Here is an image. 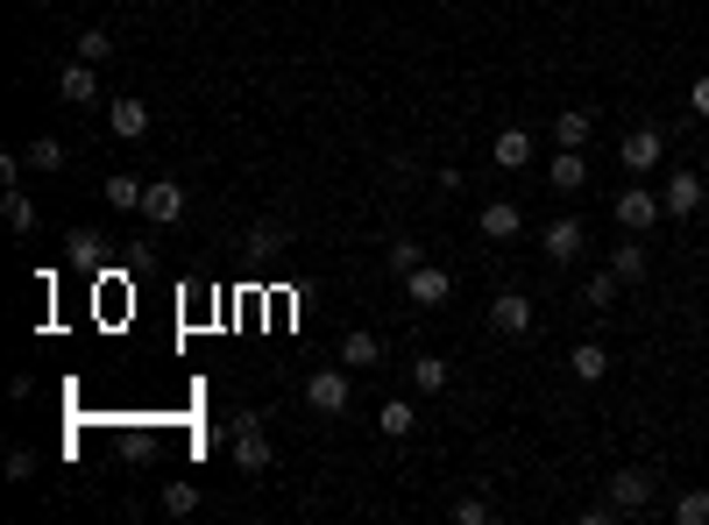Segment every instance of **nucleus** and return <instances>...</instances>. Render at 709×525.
I'll return each instance as SVG.
<instances>
[{
  "label": "nucleus",
  "mask_w": 709,
  "mask_h": 525,
  "mask_svg": "<svg viewBox=\"0 0 709 525\" xmlns=\"http://www.w3.org/2000/svg\"><path fill=\"white\" fill-rule=\"evenodd\" d=\"M8 476H14V483H28V476H36V455H28V447H14V455H8Z\"/></svg>",
  "instance_id": "473e14b6"
},
{
  "label": "nucleus",
  "mask_w": 709,
  "mask_h": 525,
  "mask_svg": "<svg viewBox=\"0 0 709 525\" xmlns=\"http://www.w3.org/2000/svg\"><path fill=\"white\" fill-rule=\"evenodd\" d=\"M384 363V341L369 334V327H355V334H341V369H376Z\"/></svg>",
  "instance_id": "f8f14e48"
},
{
  "label": "nucleus",
  "mask_w": 709,
  "mask_h": 525,
  "mask_svg": "<svg viewBox=\"0 0 709 525\" xmlns=\"http://www.w3.org/2000/svg\"><path fill=\"white\" fill-rule=\"evenodd\" d=\"M0 206H8V228H22V235L36 228V206H28V192H14V185H8V199H0Z\"/></svg>",
  "instance_id": "cd10ccee"
},
{
  "label": "nucleus",
  "mask_w": 709,
  "mask_h": 525,
  "mask_svg": "<svg viewBox=\"0 0 709 525\" xmlns=\"http://www.w3.org/2000/svg\"><path fill=\"white\" fill-rule=\"evenodd\" d=\"M163 512H171V518H192V512H199V490H192V483H171V490H163Z\"/></svg>",
  "instance_id": "bb28decb"
},
{
  "label": "nucleus",
  "mask_w": 709,
  "mask_h": 525,
  "mask_svg": "<svg viewBox=\"0 0 709 525\" xmlns=\"http://www.w3.org/2000/svg\"><path fill=\"white\" fill-rule=\"evenodd\" d=\"M22 157L36 163V171H65V142H57V135H36V142H28Z\"/></svg>",
  "instance_id": "aec40b11"
},
{
  "label": "nucleus",
  "mask_w": 709,
  "mask_h": 525,
  "mask_svg": "<svg viewBox=\"0 0 709 525\" xmlns=\"http://www.w3.org/2000/svg\"><path fill=\"white\" fill-rule=\"evenodd\" d=\"M582 142H590V114H582V107L553 114V149H582Z\"/></svg>",
  "instance_id": "a211bd4d"
},
{
  "label": "nucleus",
  "mask_w": 709,
  "mask_h": 525,
  "mask_svg": "<svg viewBox=\"0 0 709 525\" xmlns=\"http://www.w3.org/2000/svg\"><path fill=\"white\" fill-rule=\"evenodd\" d=\"M235 461H241V469H270V433H263V419H255V412L235 419Z\"/></svg>",
  "instance_id": "7ed1b4c3"
},
{
  "label": "nucleus",
  "mask_w": 709,
  "mask_h": 525,
  "mask_svg": "<svg viewBox=\"0 0 709 525\" xmlns=\"http://www.w3.org/2000/svg\"><path fill=\"white\" fill-rule=\"evenodd\" d=\"M617 284H625V277H617V270H603V277H590V284H582V298H590L596 312H610V306H617Z\"/></svg>",
  "instance_id": "412c9836"
},
{
  "label": "nucleus",
  "mask_w": 709,
  "mask_h": 525,
  "mask_svg": "<svg viewBox=\"0 0 709 525\" xmlns=\"http://www.w3.org/2000/svg\"><path fill=\"white\" fill-rule=\"evenodd\" d=\"M455 518H461V525H490V518H496V504H490V498H461V504H455Z\"/></svg>",
  "instance_id": "2f4dec72"
},
{
  "label": "nucleus",
  "mask_w": 709,
  "mask_h": 525,
  "mask_svg": "<svg viewBox=\"0 0 709 525\" xmlns=\"http://www.w3.org/2000/svg\"><path fill=\"white\" fill-rule=\"evenodd\" d=\"M674 525H709V490H688V498H674Z\"/></svg>",
  "instance_id": "5701e85b"
},
{
  "label": "nucleus",
  "mask_w": 709,
  "mask_h": 525,
  "mask_svg": "<svg viewBox=\"0 0 709 525\" xmlns=\"http://www.w3.org/2000/svg\"><path fill=\"white\" fill-rule=\"evenodd\" d=\"M79 57H85V65H107V57H114V36H107V28H85V36H79Z\"/></svg>",
  "instance_id": "393cba45"
},
{
  "label": "nucleus",
  "mask_w": 709,
  "mask_h": 525,
  "mask_svg": "<svg viewBox=\"0 0 709 525\" xmlns=\"http://www.w3.org/2000/svg\"><path fill=\"white\" fill-rule=\"evenodd\" d=\"M610 270H617V277H625V284H639V277H645V249H639V242L610 249Z\"/></svg>",
  "instance_id": "4be33fe9"
},
{
  "label": "nucleus",
  "mask_w": 709,
  "mask_h": 525,
  "mask_svg": "<svg viewBox=\"0 0 709 525\" xmlns=\"http://www.w3.org/2000/svg\"><path fill=\"white\" fill-rule=\"evenodd\" d=\"M617 157H625V171H653V163L667 157V135L660 128H631L625 142H617Z\"/></svg>",
  "instance_id": "20e7f679"
},
{
  "label": "nucleus",
  "mask_w": 709,
  "mask_h": 525,
  "mask_svg": "<svg viewBox=\"0 0 709 525\" xmlns=\"http://www.w3.org/2000/svg\"><path fill=\"white\" fill-rule=\"evenodd\" d=\"M476 228L490 235V242H518L525 214H518V206H511V199H490V206H482V220H476Z\"/></svg>",
  "instance_id": "9d476101"
},
{
  "label": "nucleus",
  "mask_w": 709,
  "mask_h": 525,
  "mask_svg": "<svg viewBox=\"0 0 709 525\" xmlns=\"http://www.w3.org/2000/svg\"><path fill=\"white\" fill-rule=\"evenodd\" d=\"M590 185V163H582V149H553V192H582Z\"/></svg>",
  "instance_id": "f3484780"
},
{
  "label": "nucleus",
  "mask_w": 709,
  "mask_h": 525,
  "mask_svg": "<svg viewBox=\"0 0 709 525\" xmlns=\"http://www.w3.org/2000/svg\"><path fill=\"white\" fill-rule=\"evenodd\" d=\"M688 107H696L702 122H709V79H696V85H688Z\"/></svg>",
  "instance_id": "72a5a7b5"
},
{
  "label": "nucleus",
  "mask_w": 709,
  "mask_h": 525,
  "mask_svg": "<svg viewBox=\"0 0 709 525\" xmlns=\"http://www.w3.org/2000/svg\"><path fill=\"white\" fill-rule=\"evenodd\" d=\"M178 214H185V185H171V178H157V185L142 192V220H149V228H171Z\"/></svg>",
  "instance_id": "39448f33"
},
{
  "label": "nucleus",
  "mask_w": 709,
  "mask_h": 525,
  "mask_svg": "<svg viewBox=\"0 0 709 525\" xmlns=\"http://www.w3.org/2000/svg\"><path fill=\"white\" fill-rule=\"evenodd\" d=\"M306 404H312V412H327V419L348 412V369H312V377H306Z\"/></svg>",
  "instance_id": "f257e3e1"
},
{
  "label": "nucleus",
  "mask_w": 709,
  "mask_h": 525,
  "mask_svg": "<svg viewBox=\"0 0 709 525\" xmlns=\"http://www.w3.org/2000/svg\"><path fill=\"white\" fill-rule=\"evenodd\" d=\"M582 256V220H553L547 228V263H575Z\"/></svg>",
  "instance_id": "2eb2a0df"
},
{
  "label": "nucleus",
  "mask_w": 709,
  "mask_h": 525,
  "mask_svg": "<svg viewBox=\"0 0 709 525\" xmlns=\"http://www.w3.org/2000/svg\"><path fill=\"white\" fill-rule=\"evenodd\" d=\"M36 8H43V0H36Z\"/></svg>",
  "instance_id": "f704fd0d"
},
{
  "label": "nucleus",
  "mask_w": 709,
  "mask_h": 525,
  "mask_svg": "<svg viewBox=\"0 0 709 525\" xmlns=\"http://www.w3.org/2000/svg\"><path fill=\"white\" fill-rule=\"evenodd\" d=\"M412 384H419V391H441V384H447V363H441V355H419V363H412Z\"/></svg>",
  "instance_id": "a878e982"
},
{
  "label": "nucleus",
  "mask_w": 709,
  "mask_h": 525,
  "mask_svg": "<svg viewBox=\"0 0 709 525\" xmlns=\"http://www.w3.org/2000/svg\"><path fill=\"white\" fill-rule=\"evenodd\" d=\"M57 93H65L71 107H93V100H100V65H85V57H79V65H65V71H57Z\"/></svg>",
  "instance_id": "6e6552de"
},
{
  "label": "nucleus",
  "mask_w": 709,
  "mask_h": 525,
  "mask_svg": "<svg viewBox=\"0 0 709 525\" xmlns=\"http://www.w3.org/2000/svg\"><path fill=\"white\" fill-rule=\"evenodd\" d=\"M490 327H496V334H525V327H533V298H525V292H504L490 306Z\"/></svg>",
  "instance_id": "9b49d317"
},
{
  "label": "nucleus",
  "mask_w": 709,
  "mask_h": 525,
  "mask_svg": "<svg viewBox=\"0 0 709 525\" xmlns=\"http://www.w3.org/2000/svg\"><path fill=\"white\" fill-rule=\"evenodd\" d=\"M419 263H426V249H419V242H390V270H398V277H412Z\"/></svg>",
  "instance_id": "7c9ffc66"
},
{
  "label": "nucleus",
  "mask_w": 709,
  "mask_h": 525,
  "mask_svg": "<svg viewBox=\"0 0 709 525\" xmlns=\"http://www.w3.org/2000/svg\"><path fill=\"white\" fill-rule=\"evenodd\" d=\"M100 249H107L100 235H85V228L71 235V263H79V270H93V263H100Z\"/></svg>",
  "instance_id": "c756f323"
},
{
  "label": "nucleus",
  "mask_w": 709,
  "mask_h": 525,
  "mask_svg": "<svg viewBox=\"0 0 709 525\" xmlns=\"http://www.w3.org/2000/svg\"><path fill=\"white\" fill-rule=\"evenodd\" d=\"M603 504H610L617 518H625V512H645V504H653V476H645V469H617V476H610V498H603Z\"/></svg>",
  "instance_id": "f03ea898"
},
{
  "label": "nucleus",
  "mask_w": 709,
  "mask_h": 525,
  "mask_svg": "<svg viewBox=\"0 0 709 525\" xmlns=\"http://www.w3.org/2000/svg\"><path fill=\"white\" fill-rule=\"evenodd\" d=\"M284 242H291V235H284V228H277V220H263V228H255V235H249V249H255V256H277V249H284Z\"/></svg>",
  "instance_id": "c85d7f7f"
},
{
  "label": "nucleus",
  "mask_w": 709,
  "mask_h": 525,
  "mask_svg": "<svg viewBox=\"0 0 709 525\" xmlns=\"http://www.w3.org/2000/svg\"><path fill=\"white\" fill-rule=\"evenodd\" d=\"M660 206H667L674 220H688L702 206V178L696 171H667V192H660Z\"/></svg>",
  "instance_id": "1a4fd4ad"
},
{
  "label": "nucleus",
  "mask_w": 709,
  "mask_h": 525,
  "mask_svg": "<svg viewBox=\"0 0 709 525\" xmlns=\"http://www.w3.org/2000/svg\"><path fill=\"white\" fill-rule=\"evenodd\" d=\"M412 426H419V412H412L404 398H390V404H384V433H390V441H404Z\"/></svg>",
  "instance_id": "b1692460"
},
{
  "label": "nucleus",
  "mask_w": 709,
  "mask_h": 525,
  "mask_svg": "<svg viewBox=\"0 0 709 525\" xmlns=\"http://www.w3.org/2000/svg\"><path fill=\"white\" fill-rule=\"evenodd\" d=\"M490 149H496V171H525V163H533V135L525 128H504Z\"/></svg>",
  "instance_id": "4468645a"
},
{
  "label": "nucleus",
  "mask_w": 709,
  "mask_h": 525,
  "mask_svg": "<svg viewBox=\"0 0 709 525\" xmlns=\"http://www.w3.org/2000/svg\"><path fill=\"white\" fill-rule=\"evenodd\" d=\"M107 128L121 135V142H142V135H149V107H142V100H114Z\"/></svg>",
  "instance_id": "ddd939ff"
},
{
  "label": "nucleus",
  "mask_w": 709,
  "mask_h": 525,
  "mask_svg": "<svg viewBox=\"0 0 709 525\" xmlns=\"http://www.w3.org/2000/svg\"><path fill=\"white\" fill-rule=\"evenodd\" d=\"M404 292H412V306H447V298H455V277L433 270V263H419L412 277H404Z\"/></svg>",
  "instance_id": "0eeeda50"
},
{
  "label": "nucleus",
  "mask_w": 709,
  "mask_h": 525,
  "mask_svg": "<svg viewBox=\"0 0 709 525\" xmlns=\"http://www.w3.org/2000/svg\"><path fill=\"white\" fill-rule=\"evenodd\" d=\"M100 192H107V206H121V214H142V192H149V185H135L128 171H114Z\"/></svg>",
  "instance_id": "6ab92c4d"
},
{
  "label": "nucleus",
  "mask_w": 709,
  "mask_h": 525,
  "mask_svg": "<svg viewBox=\"0 0 709 525\" xmlns=\"http://www.w3.org/2000/svg\"><path fill=\"white\" fill-rule=\"evenodd\" d=\"M568 369H575L582 384H603V377H610V349H603V341H582V349L568 355Z\"/></svg>",
  "instance_id": "dca6fc26"
},
{
  "label": "nucleus",
  "mask_w": 709,
  "mask_h": 525,
  "mask_svg": "<svg viewBox=\"0 0 709 525\" xmlns=\"http://www.w3.org/2000/svg\"><path fill=\"white\" fill-rule=\"evenodd\" d=\"M667 214V206H660V192H645V185H631V192H617V220H625L631 235H645L653 228V220Z\"/></svg>",
  "instance_id": "423d86ee"
}]
</instances>
